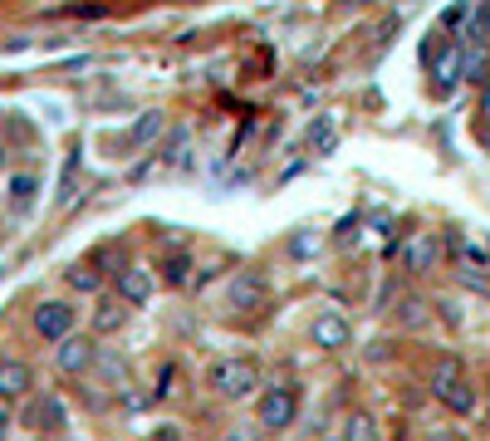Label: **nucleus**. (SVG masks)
I'll use <instances>...</instances> for the list:
<instances>
[{"instance_id":"bb28decb","label":"nucleus","mask_w":490,"mask_h":441,"mask_svg":"<svg viewBox=\"0 0 490 441\" xmlns=\"http://www.w3.org/2000/svg\"><path fill=\"white\" fill-rule=\"evenodd\" d=\"M5 162H10V152H5V142H0V172H5Z\"/></svg>"},{"instance_id":"6e6552de","label":"nucleus","mask_w":490,"mask_h":441,"mask_svg":"<svg viewBox=\"0 0 490 441\" xmlns=\"http://www.w3.org/2000/svg\"><path fill=\"white\" fill-rule=\"evenodd\" d=\"M34 368L25 359H0V402H30Z\"/></svg>"},{"instance_id":"393cba45","label":"nucleus","mask_w":490,"mask_h":441,"mask_svg":"<svg viewBox=\"0 0 490 441\" xmlns=\"http://www.w3.org/2000/svg\"><path fill=\"white\" fill-rule=\"evenodd\" d=\"M481 118H490V79H485V89H481Z\"/></svg>"},{"instance_id":"f257e3e1","label":"nucleus","mask_w":490,"mask_h":441,"mask_svg":"<svg viewBox=\"0 0 490 441\" xmlns=\"http://www.w3.org/2000/svg\"><path fill=\"white\" fill-rule=\"evenodd\" d=\"M260 427L265 432H284V427L294 422V412H300V383H274L260 392Z\"/></svg>"},{"instance_id":"412c9836","label":"nucleus","mask_w":490,"mask_h":441,"mask_svg":"<svg viewBox=\"0 0 490 441\" xmlns=\"http://www.w3.org/2000/svg\"><path fill=\"white\" fill-rule=\"evenodd\" d=\"M461 378H466V373H461V363H456V359H447V363H441L437 373H432V392L441 398V392H447L451 383H461Z\"/></svg>"},{"instance_id":"a211bd4d","label":"nucleus","mask_w":490,"mask_h":441,"mask_svg":"<svg viewBox=\"0 0 490 441\" xmlns=\"http://www.w3.org/2000/svg\"><path fill=\"white\" fill-rule=\"evenodd\" d=\"M162 280L172 284V290H177V284H187V280H191V255H182V250H172V255L162 260Z\"/></svg>"},{"instance_id":"f3484780","label":"nucleus","mask_w":490,"mask_h":441,"mask_svg":"<svg viewBox=\"0 0 490 441\" xmlns=\"http://www.w3.org/2000/svg\"><path fill=\"white\" fill-rule=\"evenodd\" d=\"M485 74H490L485 44H471V50H461V79H476V83H481Z\"/></svg>"},{"instance_id":"a878e982","label":"nucleus","mask_w":490,"mask_h":441,"mask_svg":"<svg viewBox=\"0 0 490 441\" xmlns=\"http://www.w3.org/2000/svg\"><path fill=\"white\" fill-rule=\"evenodd\" d=\"M5 427H10V412H5V407H0V436H5Z\"/></svg>"},{"instance_id":"b1692460","label":"nucleus","mask_w":490,"mask_h":441,"mask_svg":"<svg viewBox=\"0 0 490 441\" xmlns=\"http://www.w3.org/2000/svg\"><path fill=\"white\" fill-rule=\"evenodd\" d=\"M309 142H314V148H329V142H333V128H329V123H314V128H309Z\"/></svg>"},{"instance_id":"f8f14e48","label":"nucleus","mask_w":490,"mask_h":441,"mask_svg":"<svg viewBox=\"0 0 490 441\" xmlns=\"http://www.w3.org/2000/svg\"><path fill=\"white\" fill-rule=\"evenodd\" d=\"M64 284H69V290H79V294H99L103 290V270L93 265V260H79V265L64 270Z\"/></svg>"},{"instance_id":"9b49d317","label":"nucleus","mask_w":490,"mask_h":441,"mask_svg":"<svg viewBox=\"0 0 490 441\" xmlns=\"http://www.w3.org/2000/svg\"><path fill=\"white\" fill-rule=\"evenodd\" d=\"M128 314H133V309L118 300V294H103V300L93 304V333H99V339H109V333H123V329H128Z\"/></svg>"},{"instance_id":"2eb2a0df","label":"nucleus","mask_w":490,"mask_h":441,"mask_svg":"<svg viewBox=\"0 0 490 441\" xmlns=\"http://www.w3.org/2000/svg\"><path fill=\"white\" fill-rule=\"evenodd\" d=\"M441 402H447L456 417H466V412H476V383L471 378H461V383H451L447 392H441Z\"/></svg>"},{"instance_id":"39448f33","label":"nucleus","mask_w":490,"mask_h":441,"mask_svg":"<svg viewBox=\"0 0 490 441\" xmlns=\"http://www.w3.org/2000/svg\"><path fill=\"white\" fill-rule=\"evenodd\" d=\"M309 339H314V349H324V353H339V349H349V339H353V324L339 314V309H319V314L309 319Z\"/></svg>"},{"instance_id":"4468645a","label":"nucleus","mask_w":490,"mask_h":441,"mask_svg":"<svg viewBox=\"0 0 490 441\" xmlns=\"http://www.w3.org/2000/svg\"><path fill=\"white\" fill-rule=\"evenodd\" d=\"M162 128H167V113H158V109H148V113H142L138 123H133V133H128V148H148V142L158 138Z\"/></svg>"},{"instance_id":"aec40b11","label":"nucleus","mask_w":490,"mask_h":441,"mask_svg":"<svg viewBox=\"0 0 490 441\" xmlns=\"http://www.w3.org/2000/svg\"><path fill=\"white\" fill-rule=\"evenodd\" d=\"M398 319H402L408 329H422V324H427V300H417V294H408V300L398 304Z\"/></svg>"},{"instance_id":"1a4fd4ad","label":"nucleus","mask_w":490,"mask_h":441,"mask_svg":"<svg viewBox=\"0 0 490 441\" xmlns=\"http://www.w3.org/2000/svg\"><path fill=\"white\" fill-rule=\"evenodd\" d=\"M152 290H158L152 270H142V265H123V270H118V300H123L128 309H142V304L152 300Z\"/></svg>"},{"instance_id":"20e7f679","label":"nucleus","mask_w":490,"mask_h":441,"mask_svg":"<svg viewBox=\"0 0 490 441\" xmlns=\"http://www.w3.org/2000/svg\"><path fill=\"white\" fill-rule=\"evenodd\" d=\"M20 422H25L30 432H64V427H69V407H64V398H59V392H40V398L25 402Z\"/></svg>"},{"instance_id":"c85d7f7f","label":"nucleus","mask_w":490,"mask_h":441,"mask_svg":"<svg viewBox=\"0 0 490 441\" xmlns=\"http://www.w3.org/2000/svg\"><path fill=\"white\" fill-rule=\"evenodd\" d=\"M0 441H5V436H0Z\"/></svg>"},{"instance_id":"dca6fc26","label":"nucleus","mask_w":490,"mask_h":441,"mask_svg":"<svg viewBox=\"0 0 490 441\" xmlns=\"http://www.w3.org/2000/svg\"><path fill=\"white\" fill-rule=\"evenodd\" d=\"M456 79H461V50H456V44H447V50H441V59H437V89H441V93L456 89Z\"/></svg>"},{"instance_id":"9d476101","label":"nucleus","mask_w":490,"mask_h":441,"mask_svg":"<svg viewBox=\"0 0 490 441\" xmlns=\"http://www.w3.org/2000/svg\"><path fill=\"white\" fill-rule=\"evenodd\" d=\"M231 304L235 309H265L270 304V280L260 275V270H241V275L231 280Z\"/></svg>"},{"instance_id":"cd10ccee","label":"nucleus","mask_w":490,"mask_h":441,"mask_svg":"<svg viewBox=\"0 0 490 441\" xmlns=\"http://www.w3.org/2000/svg\"><path fill=\"white\" fill-rule=\"evenodd\" d=\"M226 441H245V436H226Z\"/></svg>"},{"instance_id":"0eeeda50","label":"nucleus","mask_w":490,"mask_h":441,"mask_svg":"<svg viewBox=\"0 0 490 441\" xmlns=\"http://www.w3.org/2000/svg\"><path fill=\"white\" fill-rule=\"evenodd\" d=\"M437 260H441V241L432 231H417L402 241V270L408 275H427V270H437Z\"/></svg>"},{"instance_id":"6ab92c4d","label":"nucleus","mask_w":490,"mask_h":441,"mask_svg":"<svg viewBox=\"0 0 490 441\" xmlns=\"http://www.w3.org/2000/svg\"><path fill=\"white\" fill-rule=\"evenodd\" d=\"M343 441H382L378 422H373V417H363V412H353L349 422H343Z\"/></svg>"},{"instance_id":"7ed1b4c3","label":"nucleus","mask_w":490,"mask_h":441,"mask_svg":"<svg viewBox=\"0 0 490 441\" xmlns=\"http://www.w3.org/2000/svg\"><path fill=\"white\" fill-rule=\"evenodd\" d=\"M30 324H34L40 339L64 343L69 333H74V324H79V309L69 300H40V304H34V314H30Z\"/></svg>"},{"instance_id":"f03ea898","label":"nucleus","mask_w":490,"mask_h":441,"mask_svg":"<svg viewBox=\"0 0 490 441\" xmlns=\"http://www.w3.org/2000/svg\"><path fill=\"white\" fill-rule=\"evenodd\" d=\"M211 388L221 398H245V392L260 388V363L255 359H221L211 368Z\"/></svg>"},{"instance_id":"4be33fe9","label":"nucleus","mask_w":490,"mask_h":441,"mask_svg":"<svg viewBox=\"0 0 490 441\" xmlns=\"http://www.w3.org/2000/svg\"><path fill=\"white\" fill-rule=\"evenodd\" d=\"M471 40H476V44H485V50H490V0H485V5H476V10H471Z\"/></svg>"},{"instance_id":"423d86ee","label":"nucleus","mask_w":490,"mask_h":441,"mask_svg":"<svg viewBox=\"0 0 490 441\" xmlns=\"http://www.w3.org/2000/svg\"><path fill=\"white\" fill-rule=\"evenodd\" d=\"M93 363H99V343H93L89 333H69V339L54 349V368H59L64 378H79V373H89Z\"/></svg>"},{"instance_id":"ddd939ff","label":"nucleus","mask_w":490,"mask_h":441,"mask_svg":"<svg viewBox=\"0 0 490 441\" xmlns=\"http://www.w3.org/2000/svg\"><path fill=\"white\" fill-rule=\"evenodd\" d=\"M34 197H40V177H30V172H15V177H10V192H5L10 211H30Z\"/></svg>"},{"instance_id":"5701e85b","label":"nucleus","mask_w":490,"mask_h":441,"mask_svg":"<svg viewBox=\"0 0 490 441\" xmlns=\"http://www.w3.org/2000/svg\"><path fill=\"white\" fill-rule=\"evenodd\" d=\"M148 441H182V427H172V422H162V427H152Z\"/></svg>"}]
</instances>
